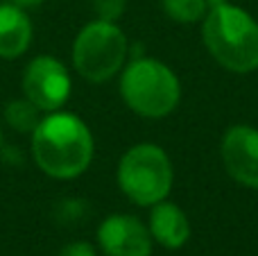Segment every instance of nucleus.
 <instances>
[{
	"instance_id": "f8f14e48",
	"label": "nucleus",
	"mask_w": 258,
	"mask_h": 256,
	"mask_svg": "<svg viewBox=\"0 0 258 256\" xmlns=\"http://www.w3.org/2000/svg\"><path fill=\"white\" fill-rule=\"evenodd\" d=\"M165 16L172 18L174 23H197L204 21L206 12H209V0H161Z\"/></svg>"
},
{
	"instance_id": "4468645a",
	"label": "nucleus",
	"mask_w": 258,
	"mask_h": 256,
	"mask_svg": "<svg viewBox=\"0 0 258 256\" xmlns=\"http://www.w3.org/2000/svg\"><path fill=\"white\" fill-rule=\"evenodd\" d=\"M59 256H95L93 245L84 243V240H77V243H71L59 252Z\"/></svg>"
},
{
	"instance_id": "f03ea898",
	"label": "nucleus",
	"mask_w": 258,
	"mask_h": 256,
	"mask_svg": "<svg viewBox=\"0 0 258 256\" xmlns=\"http://www.w3.org/2000/svg\"><path fill=\"white\" fill-rule=\"evenodd\" d=\"M202 36L211 57L231 73L258 68V23L231 3L211 5L202 21Z\"/></svg>"
},
{
	"instance_id": "423d86ee",
	"label": "nucleus",
	"mask_w": 258,
	"mask_h": 256,
	"mask_svg": "<svg viewBox=\"0 0 258 256\" xmlns=\"http://www.w3.org/2000/svg\"><path fill=\"white\" fill-rule=\"evenodd\" d=\"M73 82L68 68L50 54H39L25 66L23 93L41 111H59L71 98Z\"/></svg>"
},
{
	"instance_id": "f257e3e1",
	"label": "nucleus",
	"mask_w": 258,
	"mask_h": 256,
	"mask_svg": "<svg viewBox=\"0 0 258 256\" xmlns=\"http://www.w3.org/2000/svg\"><path fill=\"white\" fill-rule=\"evenodd\" d=\"M93 134L82 118L52 111L32 132V157L54 179H75L93 161Z\"/></svg>"
},
{
	"instance_id": "1a4fd4ad",
	"label": "nucleus",
	"mask_w": 258,
	"mask_h": 256,
	"mask_svg": "<svg viewBox=\"0 0 258 256\" xmlns=\"http://www.w3.org/2000/svg\"><path fill=\"white\" fill-rule=\"evenodd\" d=\"M152 234V240L168 249H179L188 243L190 238V222L188 216L177 207V204L168 202H156L150 213V225H147Z\"/></svg>"
},
{
	"instance_id": "2eb2a0df",
	"label": "nucleus",
	"mask_w": 258,
	"mask_h": 256,
	"mask_svg": "<svg viewBox=\"0 0 258 256\" xmlns=\"http://www.w3.org/2000/svg\"><path fill=\"white\" fill-rule=\"evenodd\" d=\"M14 5H16V7H21V9H34V7H41V5L45 3V0H12Z\"/></svg>"
},
{
	"instance_id": "dca6fc26",
	"label": "nucleus",
	"mask_w": 258,
	"mask_h": 256,
	"mask_svg": "<svg viewBox=\"0 0 258 256\" xmlns=\"http://www.w3.org/2000/svg\"><path fill=\"white\" fill-rule=\"evenodd\" d=\"M0 150H3V130H0Z\"/></svg>"
},
{
	"instance_id": "ddd939ff",
	"label": "nucleus",
	"mask_w": 258,
	"mask_h": 256,
	"mask_svg": "<svg viewBox=\"0 0 258 256\" xmlns=\"http://www.w3.org/2000/svg\"><path fill=\"white\" fill-rule=\"evenodd\" d=\"M91 3H93V12L98 21L109 23H116L127 7V0H91Z\"/></svg>"
},
{
	"instance_id": "7ed1b4c3",
	"label": "nucleus",
	"mask_w": 258,
	"mask_h": 256,
	"mask_svg": "<svg viewBox=\"0 0 258 256\" xmlns=\"http://www.w3.org/2000/svg\"><path fill=\"white\" fill-rule=\"evenodd\" d=\"M120 95L134 113L143 118H165L181 100V84L170 66L152 57H138L120 75Z\"/></svg>"
},
{
	"instance_id": "39448f33",
	"label": "nucleus",
	"mask_w": 258,
	"mask_h": 256,
	"mask_svg": "<svg viewBox=\"0 0 258 256\" xmlns=\"http://www.w3.org/2000/svg\"><path fill=\"white\" fill-rule=\"evenodd\" d=\"M127 36L116 23L91 21L80 30L73 43V66L93 84L111 80L122 71L127 59Z\"/></svg>"
},
{
	"instance_id": "6e6552de",
	"label": "nucleus",
	"mask_w": 258,
	"mask_h": 256,
	"mask_svg": "<svg viewBox=\"0 0 258 256\" xmlns=\"http://www.w3.org/2000/svg\"><path fill=\"white\" fill-rule=\"evenodd\" d=\"M98 243L107 256H150L152 234L138 218L113 213L98 227Z\"/></svg>"
},
{
	"instance_id": "20e7f679",
	"label": "nucleus",
	"mask_w": 258,
	"mask_h": 256,
	"mask_svg": "<svg viewBox=\"0 0 258 256\" xmlns=\"http://www.w3.org/2000/svg\"><path fill=\"white\" fill-rule=\"evenodd\" d=\"M118 186L138 207H154L168 200L172 190V161L163 148L154 143H138L122 154L118 163Z\"/></svg>"
},
{
	"instance_id": "9d476101",
	"label": "nucleus",
	"mask_w": 258,
	"mask_h": 256,
	"mask_svg": "<svg viewBox=\"0 0 258 256\" xmlns=\"http://www.w3.org/2000/svg\"><path fill=\"white\" fill-rule=\"evenodd\" d=\"M34 27L25 9L14 3L0 5V59H16L27 52Z\"/></svg>"
},
{
	"instance_id": "0eeeda50",
	"label": "nucleus",
	"mask_w": 258,
	"mask_h": 256,
	"mask_svg": "<svg viewBox=\"0 0 258 256\" xmlns=\"http://www.w3.org/2000/svg\"><path fill=\"white\" fill-rule=\"evenodd\" d=\"M224 170L240 186L258 188V130L251 125H233L220 145Z\"/></svg>"
},
{
	"instance_id": "9b49d317",
	"label": "nucleus",
	"mask_w": 258,
	"mask_h": 256,
	"mask_svg": "<svg viewBox=\"0 0 258 256\" xmlns=\"http://www.w3.org/2000/svg\"><path fill=\"white\" fill-rule=\"evenodd\" d=\"M41 109L36 104H32L30 100H12L5 107V120L12 130L21 132V134H32L36 130V125L41 122Z\"/></svg>"
}]
</instances>
